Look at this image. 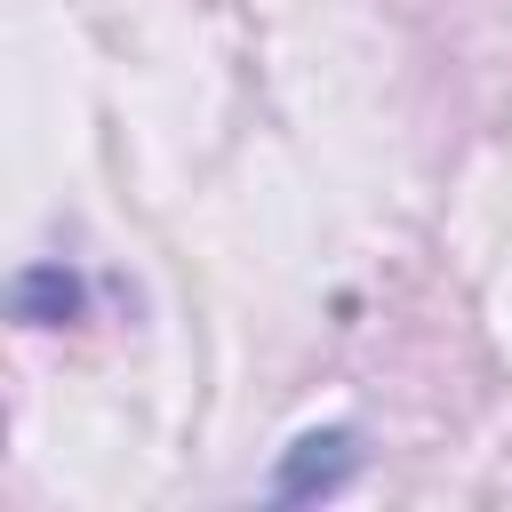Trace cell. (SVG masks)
<instances>
[{
    "mask_svg": "<svg viewBox=\"0 0 512 512\" xmlns=\"http://www.w3.org/2000/svg\"><path fill=\"white\" fill-rule=\"evenodd\" d=\"M8 304H16L24 328H64V320L88 312V280H80L72 264H24L16 288H8Z\"/></svg>",
    "mask_w": 512,
    "mask_h": 512,
    "instance_id": "obj_2",
    "label": "cell"
},
{
    "mask_svg": "<svg viewBox=\"0 0 512 512\" xmlns=\"http://www.w3.org/2000/svg\"><path fill=\"white\" fill-rule=\"evenodd\" d=\"M352 472H360V432H352V424H328V432H304V440L280 456V472H272V496H280V504L336 496Z\"/></svg>",
    "mask_w": 512,
    "mask_h": 512,
    "instance_id": "obj_1",
    "label": "cell"
}]
</instances>
